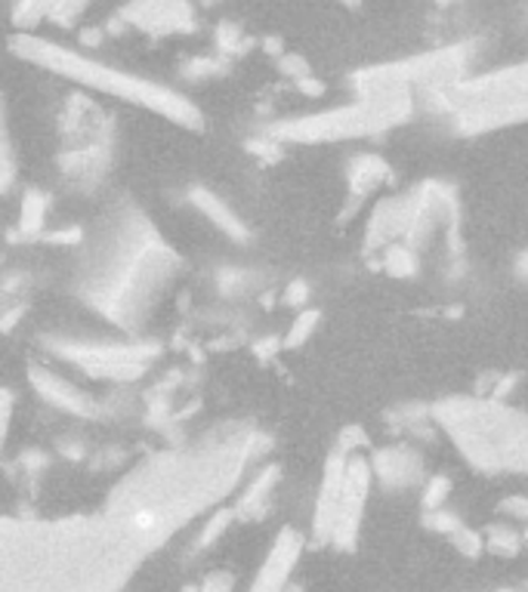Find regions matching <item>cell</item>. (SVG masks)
Returning <instances> with one entry per match:
<instances>
[{
  "label": "cell",
  "mask_w": 528,
  "mask_h": 592,
  "mask_svg": "<svg viewBox=\"0 0 528 592\" xmlns=\"http://www.w3.org/2000/svg\"><path fill=\"white\" fill-rule=\"evenodd\" d=\"M250 427L213 429L201 441L167 451L137 466L111 491L109 515L127 524L146 550L161 546L177 528L192 522L238 488L250 460L263 451Z\"/></svg>",
  "instance_id": "1"
},
{
  "label": "cell",
  "mask_w": 528,
  "mask_h": 592,
  "mask_svg": "<svg viewBox=\"0 0 528 592\" xmlns=\"http://www.w3.org/2000/svg\"><path fill=\"white\" fill-rule=\"evenodd\" d=\"M149 555L109 512L102 519L3 522V592H118Z\"/></svg>",
  "instance_id": "2"
},
{
  "label": "cell",
  "mask_w": 528,
  "mask_h": 592,
  "mask_svg": "<svg viewBox=\"0 0 528 592\" xmlns=\"http://www.w3.org/2000/svg\"><path fill=\"white\" fill-rule=\"evenodd\" d=\"M177 275L180 257L161 241L152 220L133 204H118L87 250L78 293L109 324L139 333Z\"/></svg>",
  "instance_id": "3"
},
{
  "label": "cell",
  "mask_w": 528,
  "mask_h": 592,
  "mask_svg": "<svg viewBox=\"0 0 528 592\" xmlns=\"http://www.w3.org/2000/svg\"><path fill=\"white\" fill-rule=\"evenodd\" d=\"M10 47L26 62H34L41 69L62 74V78H69L74 83H83V87L99 90V93L124 99L130 106L155 111V114H161V118L173 121V124L189 127V130H201V124H205L201 109L192 106L182 93H177L173 87H165V83H155L149 78H139V74H130V71L114 69L109 62H99V59H90V56L78 53V50L34 38V34H13Z\"/></svg>",
  "instance_id": "4"
},
{
  "label": "cell",
  "mask_w": 528,
  "mask_h": 592,
  "mask_svg": "<svg viewBox=\"0 0 528 592\" xmlns=\"http://www.w3.org/2000/svg\"><path fill=\"white\" fill-rule=\"evenodd\" d=\"M432 420L479 472L528 475V413L491 399H448L432 408Z\"/></svg>",
  "instance_id": "5"
},
{
  "label": "cell",
  "mask_w": 528,
  "mask_h": 592,
  "mask_svg": "<svg viewBox=\"0 0 528 592\" xmlns=\"http://www.w3.org/2000/svg\"><path fill=\"white\" fill-rule=\"evenodd\" d=\"M415 111V97L408 87H396L377 97H361L343 109L303 114L291 121H276L266 127V137L276 142H337V139H356L380 133L387 127L402 124Z\"/></svg>",
  "instance_id": "6"
},
{
  "label": "cell",
  "mask_w": 528,
  "mask_h": 592,
  "mask_svg": "<svg viewBox=\"0 0 528 592\" xmlns=\"http://www.w3.org/2000/svg\"><path fill=\"white\" fill-rule=\"evenodd\" d=\"M47 349L62 361L78 364L90 377H102L114 383L139 380L161 352L155 343H71V340H50Z\"/></svg>",
  "instance_id": "7"
},
{
  "label": "cell",
  "mask_w": 528,
  "mask_h": 592,
  "mask_svg": "<svg viewBox=\"0 0 528 592\" xmlns=\"http://www.w3.org/2000/svg\"><path fill=\"white\" fill-rule=\"evenodd\" d=\"M127 26L139 28L152 38L165 34H189L198 26V16L189 0H130L111 16L109 31L121 34Z\"/></svg>",
  "instance_id": "8"
},
{
  "label": "cell",
  "mask_w": 528,
  "mask_h": 592,
  "mask_svg": "<svg viewBox=\"0 0 528 592\" xmlns=\"http://www.w3.org/2000/svg\"><path fill=\"white\" fill-rule=\"evenodd\" d=\"M371 475H375V469H371L368 460L349 456L347 484H343V496H340V510H337V522H333L331 538L337 550H356L361 515H365V500H368V491H371Z\"/></svg>",
  "instance_id": "9"
},
{
  "label": "cell",
  "mask_w": 528,
  "mask_h": 592,
  "mask_svg": "<svg viewBox=\"0 0 528 592\" xmlns=\"http://www.w3.org/2000/svg\"><path fill=\"white\" fill-rule=\"evenodd\" d=\"M300 555H303V534L293 528H281L248 592H285Z\"/></svg>",
  "instance_id": "10"
},
{
  "label": "cell",
  "mask_w": 528,
  "mask_h": 592,
  "mask_svg": "<svg viewBox=\"0 0 528 592\" xmlns=\"http://www.w3.org/2000/svg\"><path fill=\"white\" fill-rule=\"evenodd\" d=\"M371 469L380 488L387 491H411L424 482V460L408 444H389L371 456Z\"/></svg>",
  "instance_id": "11"
},
{
  "label": "cell",
  "mask_w": 528,
  "mask_h": 592,
  "mask_svg": "<svg viewBox=\"0 0 528 592\" xmlns=\"http://www.w3.org/2000/svg\"><path fill=\"white\" fill-rule=\"evenodd\" d=\"M31 387L38 389L50 408L62 413H71L78 420H93L99 417V401H93L83 389H78L74 383H69L66 377L47 371V368H31Z\"/></svg>",
  "instance_id": "12"
},
{
  "label": "cell",
  "mask_w": 528,
  "mask_h": 592,
  "mask_svg": "<svg viewBox=\"0 0 528 592\" xmlns=\"http://www.w3.org/2000/svg\"><path fill=\"white\" fill-rule=\"evenodd\" d=\"M276 482H278V466H263L253 479H250V484L245 488V494H241V500H238V519H250V522H260V515H266L269 512V506H272V491H276Z\"/></svg>",
  "instance_id": "13"
},
{
  "label": "cell",
  "mask_w": 528,
  "mask_h": 592,
  "mask_svg": "<svg viewBox=\"0 0 528 592\" xmlns=\"http://www.w3.org/2000/svg\"><path fill=\"white\" fill-rule=\"evenodd\" d=\"M387 177H389V167L380 154H356V158L349 161L347 170L349 198L359 204L361 198H368V194L375 192L377 185L387 180Z\"/></svg>",
  "instance_id": "14"
},
{
  "label": "cell",
  "mask_w": 528,
  "mask_h": 592,
  "mask_svg": "<svg viewBox=\"0 0 528 592\" xmlns=\"http://www.w3.org/2000/svg\"><path fill=\"white\" fill-rule=\"evenodd\" d=\"M192 204L198 207V210H201V213H205V217H208V220L213 222L220 232L229 234L232 241H248L250 238L248 222L238 220L236 213L222 204V198H217V194L208 192V189H201V185H198V189H192Z\"/></svg>",
  "instance_id": "15"
},
{
  "label": "cell",
  "mask_w": 528,
  "mask_h": 592,
  "mask_svg": "<svg viewBox=\"0 0 528 592\" xmlns=\"http://www.w3.org/2000/svg\"><path fill=\"white\" fill-rule=\"evenodd\" d=\"M47 210H50V198L38 189H28L22 198V213H19V229L26 234H38L47 225Z\"/></svg>",
  "instance_id": "16"
},
{
  "label": "cell",
  "mask_w": 528,
  "mask_h": 592,
  "mask_svg": "<svg viewBox=\"0 0 528 592\" xmlns=\"http://www.w3.org/2000/svg\"><path fill=\"white\" fill-rule=\"evenodd\" d=\"M59 3L62 0H19L13 7V26L19 31H28V28H34L43 19H53Z\"/></svg>",
  "instance_id": "17"
},
{
  "label": "cell",
  "mask_w": 528,
  "mask_h": 592,
  "mask_svg": "<svg viewBox=\"0 0 528 592\" xmlns=\"http://www.w3.org/2000/svg\"><path fill=\"white\" fill-rule=\"evenodd\" d=\"M383 269L396 278L417 275V269H420L417 250L408 248V244H389V248L383 250Z\"/></svg>",
  "instance_id": "18"
},
{
  "label": "cell",
  "mask_w": 528,
  "mask_h": 592,
  "mask_svg": "<svg viewBox=\"0 0 528 592\" xmlns=\"http://www.w3.org/2000/svg\"><path fill=\"white\" fill-rule=\"evenodd\" d=\"M522 531H516L510 524H491L486 531V550H491L495 555H516L522 550Z\"/></svg>",
  "instance_id": "19"
},
{
  "label": "cell",
  "mask_w": 528,
  "mask_h": 592,
  "mask_svg": "<svg viewBox=\"0 0 528 592\" xmlns=\"http://www.w3.org/2000/svg\"><path fill=\"white\" fill-rule=\"evenodd\" d=\"M236 519H238L236 510L213 512L208 522H205V528H201V534L195 538V550H208V546H213V543L226 534V528L236 522Z\"/></svg>",
  "instance_id": "20"
},
{
  "label": "cell",
  "mask_w": 528,
  "mask_h": 592,
  "mask_svg": "<svg viewBox=\"0 0 528 592\" xmlns=\"http://www.w3.org/2000/svg\"><path fill=\"white\" fill-rule=\"evenodd\" d=\"M217 47L222 56H238L250 47V38H245V31L236 22H220L217 28Z\"/></svg>",
  "instance_id": "21"
},
{
  "label": "cell",
  "mask_w": 528,
  "mask_h": 592,
  "mask_svg": "<svg viewBox=\"0 0 528 592\" xmlns=\"http://www.w3.org/2000/svg\"><path fill=\"white\" fill-rule=\"evenodd\" d=\"M226 69H229V62L220 56H198V59H189L182 66V74L195 81V78H208V74H222Z\"/></svg>",
  "instance_id": "22"
},
{
  "label": "cell",
  "mask_w": 528,
  "mask_h": 592,
  "mask_svg": "<svg viewBox=\"0 0 528 592\" xmlns=\"http://www.w3.org/2000/svg\"><path fill=\"white\" fill-rule=\"evenodd\" d=\"M319 328V312H303V315H297V321L291 324V331L285 337V345L288 349H297V345H303L312 331Z\"/></svg>",
  "instance_id": "23"
},
{
  "label": "cell",
  "mask_w": 528,
  "mask_h": 592,
  "mask_svg": "<svg viewBox=\"0 0 528 592\" xmlns=\"http://www.w3.org/2000/svg\"><path fill=\"white\" fill-rule=\"evenodd\" d=\"M448 491H451V482L445 479V475H436L427 482L424 488V496H420V503H424V510H445V500H448Z\"/></svg>",
  "instance_id": "24"
},
{
  "label": "cell",
  "mask_w": 528,
  "mask_h": 592,
  "mask_svg": "<svg viewBox=\"0 0 528 592\" xmlns=\"http://www.w3.org/2000/svg\"><path fill=\"white\" fill-rule=\"evenodd\" d=\"M90 3H93V0H62V3H59V10L53 13V22L62 28L74 26V22L87 13V7H90Z\"/></svg>",
  "instance_id": "25"
},
{
  "label": "cell",
  "mask_w": 528,
  "mask_h": 592,
  "mask_svg": "<svg viewBox=\"0 0 528 592\" xmlns=\"http://www.w3.org/2000/svg\"><path fill=\"white\" fill-rule=\"evenodd\" d=\"M424 524H427L430 531H439V534H455L458 528H464L455 512H445V510L427 512V515H424Z\"/></svg>",
  "instance_id": "26"
},
{
  "label": "cell",
  "mask_w": 528,
  "mask_h": 592,
  "mask_svg": "<svg viewBox=\"0 0 528 592\" xmlns=\"http://www.w3.org/2000/svg\"><path fill=\"white\" fill-rule=\"evenodd\" d=\"M451 540H455L458 552L470 555V559H476L479 552L486 550V538H479V534H476V531H470V528H458V531L451 534Z\"/></svg>",
  "instance_id": "27"
},
{
  "label": "cell",
  "mask_w": 528,
  "mask_h": 592,
  "mask_svg": "<svg viewBox=\"0 0 528 592\" xmlns=\"http://www.w3.org/2000/svg\"><path fill=\"white\" fill-rule=\"evenodd\" d=\"M198 592H236V578L229 571H210Z\"/></svg>",
  "instance_id": "28"
},
{
  "label": "cell",
  "mask_w": 528,
  "mask_h": 592,
  "mask_svg": "<svg viewBox=\"0 0 528 592\" xmlns=\"http://www.w3.org/2000/svg\"><path fill=\"white\" fill-rule=\"evenodd\" d=\"M278 69H281V74H288V78H293V81H303V78H312V71H309V66H306L303 56H281Z\"/></svg>",
  "instance_id": "29"
},
{
  "label": "cell",
  "mask_w": 528,
  "mask_h": 592,
  "mask_svg": "<svg viewBox=\"0 0 528 592\" xmlns=\"http://www.w3.org/2000/svg\"><path fill=\"white\" fill-rule=\"evenodd\" d=\"M500 512L510 515V519H522V522H528V496L522 494L507 496V500L500 503Z\"/></svg>",
  "instance_id": "30"
},
{
  "label": "cell",
  "mask_w": 528,
  "mask_h": 592,
  "mask_svg": "<svg viewBox=\"0 0 528 592\" xmlns=\"http://www.w3.org/2000/svg\"><path fill=\"white\" fill-rule=\"evenodd\" d=\"M13 177H16L13 146H10V133L3 130V189H7V192L13 189Z\"/></svg>",
  "instance_id": "31"
},
{
  "label": "cell",
  "mask_w": 528,
  "mask_h": 592,
  "mask_svg": "<svg viewBox=\"0 0 528 592\" xmlns=\"http://www.w3.org/2000/svg\"><path fill=\"white\" fill-rule=\"evenodd\" d=\"M309 300V288H306V281H293L288 293H285V303L288 305H303Z\"/></svg>",
  "instance_id": "32"
},
{
  "label": "cell",
  "mask_w": 528,
  "mask_h": 592,
  "mask_svg": "<svg viewBox=\"0 0 528 592\" xmlns=\"http://www.w3.org/2000/svg\"><path fill=\"white\" fill-rule=\"evenodd\" d=\"M297 87H300L303 93H309V97H321V93H325V83L312 81V78H303V81H297Z\"/></svg>",
  "instance_id": "33"
},
{
  "label": "cell",
  "mask_w": 528,
  "mask_h": 592,
  "mask_svg": "<svg viewBox=\"0 0 528 592\" xmlns=\"http://www.w3.org/2000/svg\"><path fill=\"white\" fill-rule=\"evenodd\" d=\"M102 41V31L99 28H87V31H81V43H87V47H93V43Z\"/></svg>",
  "instance_id": "34"
},
{
  "label": "cell",
  "mask_w": 528,
  "mask_h": 592,
  "mask_svg": "<svg viewBox=\"0 0 528 592\" xmlns=\"http://www.w3.org/2000/svg\"><path fill=\"white\" fill-rule=\"evenodd\" d=\"M263 47H266V53H281V41H278V38H266L263 41Z\"/></svg>",
  "instance_id": "35"
},
{
  "label": "cell",
  "mask_w": 528,
  "mask_h": 592,
  "mask_svg": "<svg viewBox=\"0 0 528 592\" xmlns=\"http://www.w3.org/2000/svg\"><path fill=\"white\" fill-rule=\"evenodd\" d=\"M519 269H522V275L528 278V253H526V257H522V260H519Z\"/></svg>",
  "instance_id": "36"
},
{
  "label": "cell",
  "mask_w": 528,
  "mask_h": 592,
  "mask_svg": "<svg viewBox=\"0 0 528 592\" xmlns=\"http://www.w3.org/2000/svg\"><path fill=\"white\" fill-rule=\"evenodd\" d=\"M343 3H347V7H359V0H343Z\"/></svg>",
  "instance_id": "37"
},
{
  "label": "cell",
  "mask_w": 528,
  "mask_h": 592,
  "mask_svg": "<svg viewBox=\"0 0 528 592\" xmlns=\"http://www.w3.org/2000/svg\"><path fill=\"white\" fill-rule=\"evenodd\" d=\"M522 540H526V543H528V531H526V534H522Z\"/></svg>",
  "instance_id": "38"
},
{
  "label": "cell",
  "mask_w": 528,
  "mask_h": 592,
  "mask_svg": "<svg viewBox=\"0 0 528 592\" xmlns=\"http://www.w3.org/2000/svg\"><path fill=\"white\" fill-rule=\"evenodd\" d=\"M436 3H448V0H436Z\"/></svg>",
  "instance_id": "39"
},
{
  "label": "cell",
  "mask_w": 528,
  "mask_h": 592,
  "mask_svg": "<svg viewBox=\"0 0 528 592\" xmlns=\"http://www.w3.org/2000/svg\"><path fill=\"white\" fill-rule=\"evenodd\" d=\"M208 3H213V0H208Z\"/></svg>",
  "instance_id": "40"
}]
</instances>
